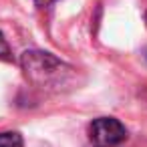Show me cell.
<instances>
[{
    "label": "cell",
    "mask_w": 147,
    "mask_h": 147,
    "mask_svg": "<svg viewBox=\"0 0 147 147\" xmlns=\"http://www.w3.org/2000/svg\"><path fill=\"white\" fill-rule=\"evenodd\" d=\"M26 79L38 89L61 93L77 85V69L63 63L51 53L26 51L20 59Z\"/></svg>",
    "instance_id": "1"
},
{
    "label": "cell",
    "mask_w": 147,
    "mask_h": 147,
    "mask_svg": "<svg viewBox=\"0 0 147 147\" xmlns=\"http://www.w3.org/2000/svg\"><path fill=\"white\" fill-rule=\"evenodd\" d=\"M89 137L95 147H117L127 139V129L115 117H99L89 125Z\"/></svg>",
    "instance_id": "2"
},
{
    "label": "cell",
    "mask_w": 147,
    "mask_h": 147,
    "mask_svg": "<svg viewBox=\"0 0 147 147\" xmlns=\"http://www.w3.org/2000/svg\"><path fill=\"white\" fill-rule=\"evenodd\" d=\"M0 147H24L22 135L16 131H4L0 133Z\"/></svg>",
    "instance_id": "3"
},
{
    "label": "cell",
    "mask_w": 147,
    "mask_h": 147,
    "mask_svg": "<svg viewBox=\"0 0 147 147\" xmlns=\"http://www.w3.org/2000/svg\"><path fill=\"white\" fill-rule=\"evenodd\" d=\"M0 59L2 61H12V51H10V47H8V42H6L2 32H0Z\"/></svg>",
    "instance_id": "4"
},
{
    "label": "cell",
    "mask_w": 147,
    "mask_h": 147,
    "mask_svg": "<svg viewBox=\"0 0 147 147\" xmlns=\"http://www.w3.org/2000/svg\"><path fill=\"white\" fill-rule=\"evenodd\" d=\"M34 2L38 4V6H49V4H53L55 0H34Z\"/></svg>",
    "instance_id": "5"
},
{
    "label": "cell",
    "mask_w": 147,
    "mask_h": 147,
    "mask_svg": "<svg viewBox=\"0 0 147 147\" xmlns=\"http://www.w3.org/2000/svg\"><path fill=\"white\" fill-rule=\"evenodd\" d=\"M145 22H147V12H145Z\"/></svg>",
    "instance_id": "6"
}]
</instances>
